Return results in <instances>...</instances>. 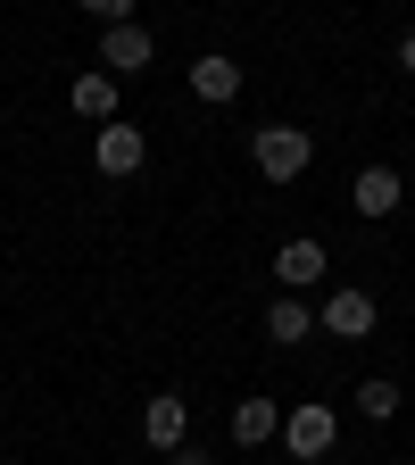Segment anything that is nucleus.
<instances>
[{"mask_svg": "<svg viewBox=\"0 0 415 465\" xmlns=\"http://www.w3.org/2000/svg\"><path fill=\"white\" fill-rule=\"evenodd\" d=\"M250 158H258L266 183H300V174L316 166V134H300V125H258L250 134Z\"/></svg>", "mask_w": 415, "mask_h": 465, "instance_id": "f257e3e1", "label": "nucleus"}, {"mask_svg": "<svg viewBox=\"0 0 415 465\" xmlns=\"http://www.w3.org/2000/svg\"><path fill=\"white\" fill-rule=\"evenodd\" d=\"M150 58H158V34H150L142 17H125V25H100V58H92V67H108L116 84H125V75H142Z\"/></svg>", "mask_w": 415, "mask_h": 465, "instance_id": "f03ea898", "label": "nucleus"}, {"mask_svg": "<svg viewBox=\"0 0 415 465\" xmlns=\"http://www.w3.org/2000/svg\"><path fill=\"white\" fill-rule=\"evenodd\" d=\"M332 440H341V416H332L324 399H300V407L282 416V449H291V457H324Z\"/></svg>", "mask_w": 415, "mask_h": 465, "instance_id": "7ed1b4c3", "label": "nucleus"}, {"mask_svg": "<svg viewBox=\"0 0 415 465\" xmlns=\"http://www.w3.org/2000/svg\"><path fill=\"white\" fill-rule=\"evenodd\" d=\"M142 158H150V134L125 125V116L92 134V166H100V174H142Z\"/></svg>", "mask_w": 415, "mask_h": 465, "instance_id": "20e7f679", "label": "nucleus"}, {"mask_svg": "<svg viewBox=\"0 0 415 465\" xmlns=\"http://www.w3.org/2000/svg\"><path fill=\"white\" fill-rule=\"evenodd\" d=\"M374 324H382V308H374V291H358V282H341L324 300V332H341V341H366Z\"/></svg>", "mask_w": 415, "mask_h": 465, "instance_id": "39448f33", "label": "nucleus"}, {"mask_svg": "<svg viewBox=\"0 0 415 465\" xmlns=\"http://www.w3.org/2000/svg\"><path fill=\"white\" fill-rule=\"evenodd\" d=\"M183 432H192V407L174 399V391H158V399L142 407V440H150L158 457H174V449H183Z\"/></svg>", "mask_w": 415, "mask_h": 465, "instance_id": "423d86ee", "label": "nucleus"}, {"mask_svg": "<svg viewBox=\"0 0 415 465\" xmlns=\"http://www.w3.org/2000/svg\"><path fill=\"white\" fill-rule=\"evenodd\" d=\"M192 100H208V108H224V100H242V67H232L224 50H208V58H192Z\"/></svg>", "mask_w": 415, "mask_h": 465, "instance_id": "0eeeda50", "label": "nucleus"}, {"mask_svg": "<svg viewBox=\"0 0 415 465\" xmlns=\"http://www.w3.org/2000/svg\"><path fill=\"white\" fill-rule=\"evenodd\" d=\"M67 108L92 116V125H116V75H108V67H84V75L67 84Z\"/></svg>", "mask_w": 415, "mask_h": 465, "instance_id": "6e6552de", "label": "nucleus"}, {"mask_svg": "<svg viewBox=\"0 0 415 465\" xmlns=\"http://www.w3.org/2000/svg\"><path fill=\"white\" fill-rule=\"evenodd\" d=\"M349 208H358L366 224H382V216L399 208V166H366L358 183H349Z\"/></svg>", "mask_w": 415, "mask_h": 465, "instance_id": "1a4fd4ad", "label": "nucleus"}, {"mask_svg": "<svg viewBox=\"0 0 415 465\" xmlns=\"http://www.w3.org/2000/svg\"><path fill=\"white\" fill-rule=\"evenodd\" d=\"M274 274H282V291H308V282H324V242H282L274 250Z\"/></svg>", "mask_w": 415, "mask_h": 465, "instance_id": "9d476101", "label": "nucleus"}, {"mask_svg": "<svg viewBox=\"0 0 415 465\" xmlns=\"http://www.w3.org/2000/svg\"><path fill=\"white\" fill-rule=\"evenodd\" d=\"M274 432H282V407L274 399H242V407H232V440H242V449H258Z\"/></svg>", "mask_w": 415, "mask_h": 465, "instance_id": "9b49d317", "label": "nucleus"}, {"mask_svg": "<svg viewBox=\"0 0 415 465\" xmlns=\"http://www.w3.org/2000/svg\"><path fill=\"white\" fill-rule=\"evenodd\" d=\"M266 332H274L282 349H291V341H308V332H316V316H308V300H300V291H282V300L266 308Z\"/></svg>", "mask_w": 415, "mask_h": 465, "instance_id": "f8f14e48", "label": "nucleus"}, {"mask_svg": "<svg viewBox=\"0 0 415 465\" xmlns=\"http://www.w3.org/2000/svg\"><path fill=\"white\" fill-rule=\"evenodd\" d=\"M349 399H358V416H366V424H390V416H399V382H390V374H366Z\"/></svg>", "mask_w": 415, "mask_h": 465, "instance_id": "ddd939ff", "label": "nucleus"}, {"mask_svg": "<svg viewBox=\"0 0 415 465\" xmlns=\"http://www.w3.org/2000/svg\"><path fill=\"white\" fill-rule=\"evenodd\" d=\"M75 9L100 17V25H125V17H133V0H75Z\"/></svg>", "mask_w": 415, "mask_h": 465, "instance_id": "4468645a", "label": "nucleus"}, {"mask_svg": "<svg viewBox=\"0 0 415 465\" xmlns=\"http://www.w3.org/2000/svg\"><path fill=\"white\" fill-rule=\"evenodd\" d=\"M166 465H216V457H208V449H192V440H183V449H174V457H166Z\"/></svg>", "mask_w": 415, "mask_h": 465, "instance_id": "2eb2a0df", "label": "nucleus"}, {"mask_svg": "<svg viewBox=\"0 0 415 465\" xmlns=\"http://www.w3.org/2000/svg\"><path fill=\"white\" fill-rule=\"evenodd\" d=\"M399 67H407V75H415V25H407V34H399Z\"/></svg>", "mask_w": 415, "mask_h": 465, "instance_id": "dca6fc26", "label": "nucleus"}]
</instances>
